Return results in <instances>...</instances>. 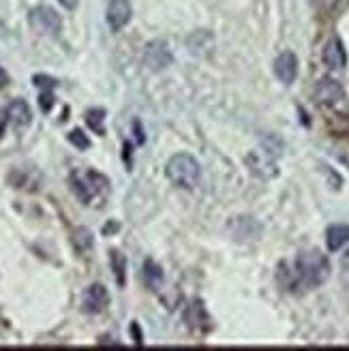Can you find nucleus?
Instances as JSON below:
<instances>
[{"label":"nucleus","instance_id":"2eb2a0df","mask_svg":"<svg viewBox=\"0 0 349 351\" xmlns=\"http://www.w3.org/2000/svg\"><path fill=\"white\" fill-rule=\"evenodd\" d=\"M144 278H146V283H148L150 289H159L161 283H163V270H161V266H156L154 261L148 259L144 263Z\"/></svg>","mask_w":349,"mask_h":351},{"label":"nucleus","instance_id":"9b49d317","mask_svg":"<svg viewBox=\"0 0 349 351\" xmlns=\"http://www.w3.org/2000/svg\"><path fill=\"white\" fill-rule=\"evenodd\" d=\"M274 75L281 80L283 84H291L298 75V58L293 51H283L274 60Z\"/></svg>","mask_w":349,"mask_h":351},{"label":"nucleus","instance_id":"39448f33","mask_svg":"<svg viewBox=\"0 0 349 351\" xmlns=\"http://www.w3.org/2000/svg\"><path fill=\"white\" fill-rule=\"evenodd\" d=\"M171 60H173V56H171L169 45L165 41L156 39L144 47V62L150 71H163V69H167L171 64Z\"/></svg>","mask_w":349,"mask_h":351},{"label":"nucleus","instance_id":"412c9836","mask_svg":"<svg viewBox=\"0 0 349 351\" xmlns=\"http://www.w3.org/2000/svg\"><path fill=\"white\" fill-rule=\"evenodd\" d=\"M58 3L67 9V11H73L75 7H77V3H80V0H58Z\"/></svg>","mask_w":349,"mask_h":351},{"label":"nucleus","instance_id":"f8f14e48","mask_svg":"<svg viewBox=\"0 0 349 351\" xmlns=\"http://www.w3.org/2000/svg\"><path fill=\"white\" fill-rule=\"evenodd\" d=\"M230 234L236 240H255L261 234V225L255 219L238 217V219H232L230 223Z\"/></svg>","mask_w":349,"mask_h":351},{"label":"nucleus","instance_id":"6e6552de","mask_svg":"<svg viewBox=\"0 0 349 351\" xmlns=\"http://www.w3.org/2000/svg\"><path fill=\"white\" fill-rule=\"evenodd\" d=\"M131 15H133V9L129 0H110L108 3L106 17H108V26L114 32H120L125 28L131 22Z\"/></svg>","mask_w":349,"mask_h":351},{"label":"nucleus","instance_id":"9d476101","mask_svg":"<svg viewBox=\"0 0 349 351\" xmlns=\"http://www.w3.org/2000/svg\"><path fill=\"white\" fill-rule=\"evenodd\" d=\"M324 64L328 69H333V71H339V69H345L347 64V51H345V45L339 37H333L326 45H324Z\"/></svg>","mask_w":349,"mask_h":351},{"label":"nucleus","instance_id":"20e7f679","mask_svg":"<svg viewBox=\"0 0 349 351\" xmlns=\"http://www.w3.org/2000/svg\"><path fill=\"white\" fill-rule=\"evenodd\" d=\"M28 22L39 34H47V37H56L62 30L60 15L51 7H34L28 15Z\"/></svg>","mask_w":349,"mask_h":351},{"label":"nucleus","instance_id":"1a4fd4ad","mask_svg":"<svg viewBox=\"0 0 349 351\" xmlns=\"http://www.w3.org/2000/svg\"><path fill=\"white\" fill-rule=\"evenodd\" d=\"M315 99H317L320 105H339L341 101H345V90H343V86L337 80L324 77V80L317 82Z\"/></svg>","mask_w":349,"mask_h":351},{"label":"nucleus","instance_id":"5701e85b","mask_svg":"<svg viewBox=\"0 0 349 351\" xmlns=\"http://www.w3.org/2000/svg\"><path fill=\"white\" fill-rule=\"evenodd\" d=\"M3 135H5V125L0 122V139H3Z\"/></svg>","mask_w":349,"mask_h":351},{"label":"nucleus","instance_id":"7ed1b4c3","mask_svg":"<svg viewBox=\"0 0 349 351\" xmlns=\"http://www.w3.org/2000/svg\"><path fill=\"white\" fill-rule=\"evenodd\" d=\"M71 184H73V193L84 204H91L99 195V191L108 189V180L103 178L101 173H97V171H88V173H84V176L73 173L71 176Z\"/></svg>","mask_w":349,"mask_h":351},{"label":"nucleus","instance_id":"f03ea898","mask_svg":"<svg viewBox=\"0 0 349 351\" xmlns=\"http://www.w3.org/2000/svg\"><path fill=\"white\" fill-rule=\"evenodd\" d=\"M200 163L193 159L191 154L180 152V154H173L171 159L165 165V176L169 178V182L178 189H195L200 182Z\"/></svg>","mask_w":349,"mask_h":351},{"label":"nucleus","instance_id":"423d86ee","mask_svg":"<svg viewBox=\"0 0 349 351\" xmlns=\"http://www.w3.org/2000/svg\"><path fill=\"white\" fill-rule=\"evenodd\" d=\"M281 154V152H272L270 148V142H264V146H261L259 150H255L251 156H249V163L253 167L255 173L264 176V178H270V176L276 173V163L274 159Z\"/></svg>","mask_w":349,"mask_h":351},{"label":"nucleus","instance_id":"6ab92c4d","mask_svg":"<svg viewBox=\"0 0 349 351\" xmlns=\"http://www.w3.org/2000/svg\"><path fill=\"white\" fill-rule=\"evenodd\" d=\"M39 105H41V110H43V112H49L51 108H54V95H51L49 90H47V93H41Z\"/></svg>","mask_w":349,"mask_h":351},{"label":"nucleus","instance_id":"a211bd4d","mask_svg":"<svg viewBox=\"0 0 349 351\" xmlns=\"http://www.w3.org/2000/svg\"><path fill=\"white\" fill-rule=\"evenodd\" d=\"M69 142H71L80 150H88L91 148V139L86 137V133L80 131V129H73L71 133H69Z\"/></svg>","mask_w":349,"mask_h":351},{"label":"nucleus","instance_id":"aec40b11","mask_svg":"<svg viewBox=\"0 0 349 351\" xmlns=\"http://www.w3.org/2000/svg\"><path fill=\"white\" fill-rule=\"evenodd\" d=\"M320 3H322V7L328 11V13H333L337 7H339V3H341V0H320Z\"/></svg>","mask_w":349,"mask_h":351},{"label":"nucleus","instance_id":"0eeeda50","mask_svg":"<svg viewBox=\"0 0 349 351\" xmlns=\"http://www.w3.org/2000/svg\"><path fill=\"white\" fill-rule=\"evenodd\" d=\"M110 304V293L108 289L103 287L101 283H95L91 287H86L84 295H82V308L84 313H88V315H99L108 308Z\"/></svg>","mask_w":349,"mask_h":351},{"label":"nucleus","instance_id":"ddd939ff","mask_svg":"<svg viewBox=\"0 0 349 351\" xmlns=\"http://www.w3.org/2000/svg\"><path fill=\"white\" fill-rule=\"evenodd\" d=\"M7 120L11 122L13 127H28L32 120V112L28 108V103L22 99H15L7 105Z\"/></svg>","mask_w":349,"mask_h":351},{"label":"nucleus","instance_id":"4be33fe9","mask_svg":"<svg viewBox=\"0 0 349 351\" xmlns=\"http://www.w3.org/2000/svg\"><path fill=\"white\" fill-rule=\"evenodd\" d=\"M9 84V75H7V71L3 66H0V88H5Z\"/></svg>","mask_w":349,"mask_h":351},{"label":"nucleus","instance_id":"dca6fc26","mask_svg":"<svg viewBox=\"0 0 349 351\" xmlns=\"http://www.w3.org/2000/svg\"><path fill=\"white\" fill-rule=\"evenodd\" d=\"M110 263H112V270L116 274L118 285H125V272H127V259L120 251H112L110 253Z\"/></svg>","mask_w":349,"mask_h":351},{"label":"nucleus","instance_id":"f3484780","mask_svg":"<svg viewBox=\"0 0 349 351\" xmlns=\"http://www.w3.org/2000/svg\"><path fill=\"white\" fill-rule=\"evenodd\" d=\"M103 120H106V112H103V110H91L88 114H86V122H88V127H91L95 133H99V135L106 133V127H103Z\"/></svg>","mask_w":349,"mask_h":351},{"label":"nucleus","instance_id":"f257e3e1","mask_svg":"<svg viewBox=\"0 0 349 351\" xmlns=\"http://www.w3.org/2000/svg\"><path fill=\"white\" fill-rule=\"evenodd\" d=\"M278 276H285V289H315L324 285L330 276V261L322 251H304L296 257L293 268L281 270Z\"/></svg>","mask_w":349,"mask_h":351},{"label":"nucleus","instance_id":"4468645a","mask_svg":"<svg viewBox=\"0 0 349 351\" xmlns=\"http://www.w3.org/2000/svg\"><path fill=\"white\" fill-rule=\"evenodd\" d=\"M349 242V225L345 223H337L330 225L326 232V244L330 251H341L345 244Z\"/></svg>","mask_w":349,"mask_h":351}]
</instances>
